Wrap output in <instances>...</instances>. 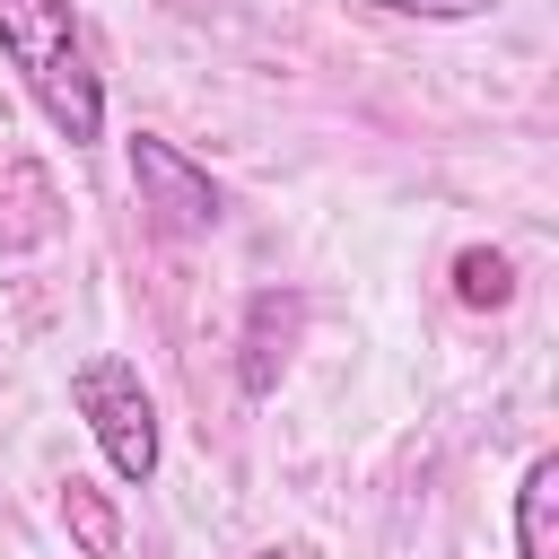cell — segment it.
<instances>
[{"label": "cell", "mask_w": 559, "mask_h": 559, "mask_svg": "<svg viewBox=\"0 0 559 559\" xmlns=\"http://www.w3.org/2000/svg\"><path fill=\"white\" fill-rule=\"evenodd\" d=\"M61 524H70V542L87 550V559H122V515H114V498L96 489V480H61Z\"/></svg>", "instance_id": "6"}, {"label": "cell", "mask_w": 559, "mask_h": 559, "mask_svg": "<svg viewBox=\"0 0 559 559\" xmlns=\"http://www.w3.org/2000/svg\"><path fill=\"white\" fill-rule=\"evenodd\" d=\"M367 9H384V17H419V26H472V17H489L498 0H367Z\"/></svg>", "instance_id": "8"}, {"label": "cell", "mask_w": 559, "mask_h": 559, "mask_svg": "<svg viewBox=\"0 0 559 559\" xmlns=\"http://www.w3.org/2000/svg\"><path fill=\"white\" fill-rule=\"evenodd\" d=\"M253 559H288V550H253Z\"/></svg>", "instance_id": "9"}, {"label": "cell", "mask_w": 559, "mask_h": 559, "mask_svg": "<svg viewBox=\"0 0 559 559\" xmlns=\"http://www.w3.org/2000/svg\"><path fill=\"white\" fill-rule=\"evenodd\" d=\"M297 332H306V306H297L288 288H262V297L245 306V341H236V393H245V402L280 393V376H288V358H297Z\"/></svg>", "instance_id": "4"}, {"label": "cell", "mask_w": 559, "mask_h": 559, "mask_svg": "<svg viewBox=\"0 0 559 559\" xmlns=\"http://www.w3.org/2000/svg\"><path fill=\"white\" fill-rule=\"evenodd\" d=\"M454 306H472V314L515 306V262H507L498 245H463V253H454Z\"/></svg>", "instance_id": "7"}, {"label": "cell", "mask_w": 559, "mask_h": 559, "mask_svg": "<svg viewBox=\"0 0 559 559\" xmlns=\"http://www.w3.org/2000/svg\"><path fill=\"white\" fill-rule=\"evenodd\" d=\"M122 157H131V192H140V210H148L157 236H210V227L227 218L218 175H210L201 157H183L166 131H131Z\"/></svg>", "instance_id": "3"}, {"label": "cell", "mask_w": 559, "mask_h": 559, "mask_svg": "<svg viewBox=\"0 0 559 559\" xmlns=\"http://www.w3.org/2000/svg\"><path fill=\"white\" fill-rule=\"evenodd\" d=\"M515 559H559V454H533L515 480Z\"/></svg>", "instance_id": "5"}, {"label": "cell", "mask_w": 559, "mask_h": 559, "mask_svg": "<svg viewBox=\"0 0 559 559\" xmlns=\"http://www.w3.org/2000/svg\"><path fill=\"white\" fill-rule=\"evenodd\" d=\"M0 61L17 70V87L35 96V114L70 148L105 140V79L87 70V35H79L70 0H0Z\"/></svg>", "instance_id": "1"}, {"label": "cell", "mask_w": 559, "mask_h": 559, "mask_svg": "<svg viewBox=\"0 0 559 559\" xmlns=\"http://www.w3.org/2000/svg\"><path fill=\"white\" fill-rule=\"evenodd\" d=\"M70 411L87 419V437H96V454H105L114 480H131V489L157 480L166 428H157V402H148V384H140V367L122 349H96V358L70 367Z\"/></svg>", "instance_id": "2"}]
</instances>
